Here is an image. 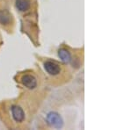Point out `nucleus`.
<instances>
[{
	"mask_svg": "<svg viewBox=\"0 0 132 130\" xmlns=\"http://www.w3.org/2000/svg\"><path fill=\"white\" fill-rule=\"evenodd\" d=\"M7 112L9 120L12 125L20 127L27 122V114L24 106L21 104L11 103V105L7 107Z\"/></svg>",
	"mask_w": 132,
	"mask_h": 130,
	"instance_id": "f03ea898",
	"label": "nucleus"
},
{
	"mask_svg": "<svg viewBox=\"0 0 132 130\" xmlns=\"http://www.w3.org/2000/svg\"><path fill=\"white\" fill-rule=\"evenodd\" d=\"M17 81L28 91H34L39 86V78L35 73L31 71H26L19 74Z\"/></svg>",
	"mask_w": 132,
	"mask_h": 130,
	"instance_id": "39448f33",
	"label": "nucleus"
},
{
	"mask_svg": "<svg viewBox=\"0 0 132 130\" xmlns=\"http://www.w3.org/2000/svg\"><path fill=\"white\" fill-rule=\"evenodd\" d=\"M42 66L46 75L51 80L57 81L61 84L69 79L70 73L63 63L50 58H44L42 60Z\"/></svg>",
	"mask_w": 132,
	"mask_h": 130,
	"instance_id": "f257e3e1",
	"label": "nucleus"
},
{
	"mask_svg": "<svg viewBox=\"0 0 132 130\" xmlns=\"http://www.w3.org/2000/svg\"><path fill=\"white\" fill-rule=\"evenodd\" d=\"M57 55L64 65H71L72 67H79L81 64L80 55H77L69 47L62 46L57 50Z\"/></svg>",
	"mask_w": 132,
	"mask_h": 130,
	"instance_id": "20e7f679",
	"label": "nucleus"
},
{
	"mask_svg": "<svg viewBox=\"0 0 132 130\" xmlns=\"http://www.w3.org/2000/svg\"><path fill=\"white\" fill-rule=\"evenodd\" d=\"M14 6L19 13L26 16L35 12L37 5L35 0H14Z\"/></svg>",
	"mask_w": 132,
	"mask_h": 130,
	"instance_id": "423d86ee",
	"label": "nucleus"
},
{
	"mask_svg": "<svg viewBox=\"0 0 132 130\" xmlns=\"http://www.w3.org/2000/svg\"><path fill=\"white\" fill-rule=\"evenodd\" d=\"M46 122L53 128H61L63 126V120L60 114L56 112H50L46 115Z\"/></svg>",
	"mask_w": 132,
	"mask_h": 130,
	"instance_id": "0eeeda50",
	"label": "nucleus"
},
{
	"mask_svg": "<svg viewBox=\"0 0 132 130\" xmlns=\"http://www.w3.org/2000/svg\"><path fill=\"white\" fill-rule=\"evenodd\" d=\"M1 43H2V40H1V36H0V46H1Z\"/></svg>",
	"mask_w": 132,
	"mask_h": 130,
	"instance_id": "6e6552de",
	"label": "nucleus"
},
{
	"mask_svg": "<svg viewBox=\"0 0 132 130\" xmlns=\"http://www.w3.org/2000/svg\"><path fill=\"white\" fill-rule=\"evenodd\" d=\"M15 27V19L9 6L5 2L0 3V28L12 33Z\"/></svg>",
	"mask_w": 132,
	"mask_h": 130,
	"instance_id": "7ed1b4c3",
	"label": "nucleus"
}]
</instances>
